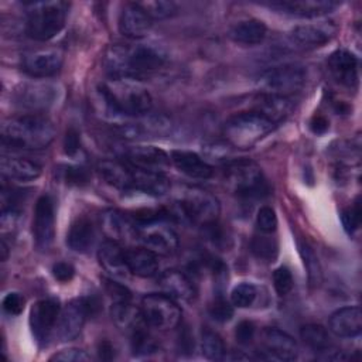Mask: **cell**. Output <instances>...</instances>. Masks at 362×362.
<instances>
[{
  "label": "cell",
  "mask_w": 362,
  "mask_h": 362,
  "mask_svg": "<svg viewBox=\"0 0 362 362\" xmlns=\"http://www.w3.org/2000/svg\"><path fill=\"white\" fill-rule=\"evenodd\" d=\"M337 33V25L334 21H318V23H308L297 25L291 30L290 37L291 40L307 48L321 47L322 44L328 42Z\"/></svg>",
  "instance_id": "cell-18"
},
{
  "label": "cell",
  "mask_w": 362,
  "mask_h": 362,
  "mask_svg": "<svg viewBox=\"0 0 362 362\" xmlns=\"http://www.w3.org/2000/svg\"><path fill=\"white\" fill-rule=\"evenodd\" d=\"M58 88L49 82H28L16 90V102L27 109L41 110L55 103Z\"/></svg>",
  "instance_id": "cell-14"
},
{
  "label": "cell",
  "mask_w": 362,
  "mask_h": 362,
  "mask_svg": "<svg viewBox=\"0 0 362 362\" xmlns=\"http://www.w3.org/2000/svg\"><path fill=\"white\" fill-rule=\"evenodd\" d=\"M61 314L59 303L54 298H44L37 301L30 311V327L33 335L40 344H45L51 331L55 328Z\"/></svg>",
  "instance_id": "cell-13"
},
{
  "label": "cell",
  "mask_w": 362,
  "mask_h": 362,
  "mask_svg": "<svg viewBox=\"0 0 362 362\" xmlns=\"http://www.w3.org/2000/svg\"><path fill=\"white\" fill-rule=\"evenodd\" d=\"M137 240L157 255H170L178 247V236L163 218L136 223Z\"/></svg>",
  "instance_id": "cell-10"
},
{
  "label": "cell",
  "mask_w": 362,
  "mask_h": 362,
  "mask_svg": "<svg viewBox=\"0 0 362 362\" xmlns=\"http://www.w3.org/2000/svg\"><path fill=\"white\" fill-rule=\"evenodd\" d=\"M167 59L165 49L154 42L115 44L105 54V69L109 78H136L161 68Z\"/></svg>",
  "instance_id": "cell-1"
},
{
  "label": "cell",
  "mask_w": 362,
  "mask_h": 362,
  "mask_svg": "<svg viewBox=\"0 0 362 362\" xmlns=\"http://www.w3.org/2000/svg\"><path fill=\"white\" fill-rule=\"evenodd\" d=\"M0 252H1V260L4 262L7 259V256H8V247H7L6 242H4V239H1V242H0Z\"/></svg>",
  "instance_id": "cell-55"
},
{
  "label": "cell",
  "mask_w": 362,
  "mask_h": 362,
  "mask_svg": "<svg viewBox=\"0 0 362 362\" xmlns=\"http://www.w3.org/2000/svg\"><path fill=\"white\" fill-rule=\"evenodd\" d=\"M99 96L110 116L140 117L153 106L148 89L136 78H109L100 85Z\"/></svg>",
  "instance_id": "cell-2"
},
{
  "label": "cell",
  "mask_w": 362,
  "mask_h": 362,
  "mask_svg": "<svg viewBox=\"0 0 362 362\" xmlns=\"http://www.w3.org/2000/svg\"><path fill=\"white\" fill-rule=\"evenodd\" d=\"M117 25L124 37L140 40L150 33L153 20L139 3H129L122 8Z\"/></svg>",
  "instance_id": "cell-17"
},
{
  "label": "cell",
  "mask_w": 362,
  "mask_h": 362,
  "mask_svg": "<svg viewBox=\"0 0 362 362\" xmlns=\"http://www.w3.org/2000/svg\"><path fill=\"white\" fill-rule=\"evenodd\" d=\"M126 157L129 163L139 168H147V170H157L167 167L171 161L170 156L154 146H134L130 147L126 153Z\"/></svg>",
  "instance_id": "cell-26"
},
{
  "label": "cell",
  "mask_w": 362,
  "mask_h": 362,
  "mask_svg": "<svg viewBox=\"0 0 362 362\" xmlns=\"http://www.w3.org/2000/svg\"><path fill=\"white\" fill-rule=\"evenodd\" d=\"M158 286L164 294L174 300H191L195 296L192 281L180 270H165L158 277Z\"/></svg>",
  "instance_id": "cell-29"
},
{
  "label": "cell",
  "mask_w": 362,
  "mask_h": 362,
  "mask_svg": "<svg viewBox=\"0 0 362 362\" xmlns=\"http://www.w3.org/2000/svg\"><path fill=\"white\" fill-rule=\"evenodd\" d=\"M223 178L228 187L242 198H257L267 191L262 168L252 160L226 163Z\"/></svg>",
  "instance_id": "cell-6"
},
{
  "label": "cell",
  "mask_w": 362,
  "mask_h": 362,
  "mask_svg": "<svg viewBox=\"0 0 362 362\" xmlns=\"http://www.w3.org/2000/svg\"><path fill=\"white\" fill-rule=\"evenodd\" d=\"M298 249H300V255H301L304 267L307 270L310 284L311 286H318L320 281H321V267H320V263H318V259H317L315 253L313 252V249L307 243H300Z\"/></svg>",
  "instance_id": "cell-38"
},
{
  "label": "cell",
  "mask_w": 362,
  "mask_h": 362,
  "mask_svg": "<svg viewBox=\"0 0 362 362\" xmlns=\"http://www.w3.org/2000/svg\"><path fill=\"white\" fill-rule=\"evenodd\" d=\"M253 335H255V325H253V322H250V321H240L236 325L235 337H236V341L239 344H242V345L249 344L253 339Z\"/></svg>",
  "instance_id": "cell-49"
},
{
  "label": "cell",
  "mask_w": 362,
  "mask_h": 362,
  "mask_svg": "<svg viewBox=\"0 0 362 362\" xmlns=\"http://www.w3.org/2000/svg\"><path fill=\"white\" fill-rule=\"evenodd\" d=\"M132 348L136 355L141 354H150L153 351H157V345L153 341V338L144 331V328L136 331L132 334Z\"/></svg>",
  "instance_id": "cell-42"
},
{
  "label": "cell",
  "mask_w": 362,
  "mask_h": 362,
  "mask_svg": "<svg viewBox=\"0 0 362 362\" xmlns=\"http://www.w3.org/2000/svg\"><path fill=\"white\" fill-rule=\"evenodd\" d=\"M64 147H65L66 154H71V156H74L79 150V134H78L76 130L69 129L66 132Z\"/></svg>",
  "instance_id": "cell-51"
},
{
  "label": "cell",
  "mask_w": 362,
  "mask_h": 362,
  "mask_svg": "<svg viewBox=\"0 0 362 362\" xmlns=\"http://www.w3.org/2000/svg\"><path fill=\"white\" fill-rule=\"evenodd\" d=\"M300 337L305 345L318 352L331 346L328 331L320 324H307L301 327Z\"/></svg>",
  "instance_id": "cell-35"
},
{
  "label": "cell",
  "mask_w": 362,
  "mask_h": 362,
  "mask_svg": "<svg viewBox=\"0 0 362 362\" xmlns=\"http://www.w3.org/2000/svg\"><path fill=\"white\" fill-rule=\"evenodd\" d=\"M332 334L341 338L358 337L362 331V313L359 307H344L331 314L328 321Z\"/></svg>",
  "instance_id": "cell-22"
},
{
  "label": "cell",
  "mask_w": 362,
  "mask_h": 362,
  "mask_svg": "<svg viewBox=\"0 0 362 362\" xmlns=\"http://www.w3.org/2000/svg\"><path fill=\"white\" fill-rule=\"evenodd\" d=\"M209 315L218 322H226L233 315V307L223 297H216L209 305Z\"/></svg>",
  "instance_id": "cell-43"
},
{
  "label": "cell",
  "mask_w": 362,
  "mask_h": 362,
  "mask_svg": "<svg viewBox=\"0 0 362 362\" xmlns=\"http://www.w3.org/2000/svg\"><path fill=\"white\" fill-rule=\"evenodd\" d=\"M257 296V290L252 283H240L230 293V303L239 308L250 307Z\"/></svg>",
  "instance_id": "cell-40"
},
{
  "label": "cell",
  "mask_w": 362,
  "mask_h": 362,
  "mask_svg": "<svg viewBox=\"0 0 362 362\" xmlns=\"http://www.w3.org/2000/svg\"><path fill=\"white\" fill-rule=\"evenodd\" d=\"M62 175H64V181L75 185H82L89 180V174L83 167H72V165L65 167L62 171Z\"/></svg>",
  "instance_id": "cell-47"
},
{
  "label": "cell",
  "mask_w": 362,
  "mask_h": 362,
  "mask_svg": "<svg viewBox=\"0 0 362 362\" xmlns=\"http://www.w3.org/2000/svg\"><path fill=\"white\" fill-rule=\"evenodd\" d=\"M171 161L178 171L182 174L197 178V180H206L212 175V167L201 158L197 153L187 151V150H174L171 153Z\"/></svg>",
  "instance_id": "cell-27"
},
{
  "label": "cell",
  "mask_w": 362,
  "mask_h": 362,
  "mask_svg": "<svg viewBox=\"0 0 362 362\" xmlns=\"http://www.w3.org/2000/svg\"><path fill=\"white\" fill-rule=\"evenodd\" d=\"M201 349H202V354L205 355V358H208L211 361H221L226 355V348H225L222 338L216 332L209 331V329H205L202 332Z\"/></svg>",
  "instance_id": "cell-36"
},
{
  "label": "cell",
  "mask_w": 362,
  "mask_h": 362,
  "mask_svg": "<svg viewBox=\"0 0 362 362\" xmlns=\"http://www.w3.org/2000/svg\"><path fill=\"white\" fill-rule=\"evenodd\" d=\"M328 68L337 82L352 88L358 82V58L348 49H337L328 58Z\"/></svg>",
  "instance_id": "cell-21"
},
{
  "label": "cell",
  "mask_w": 362,
  "mask_h": 362,
  "mask_svg": "<svg viewBox=\"0 0 362 362\" xmlns=\"http://www.w3.org/2000/svg\"><path fill=\"white\" fill-rule=\"evenodd\" d=\"M267 34L266 24L257 18H247L236 23L230 30V38L243 45L260 44Z\"/></svg>",
  "instance_id": "cell-33"
},
{
  "label": "cell",
  "mask_w": 362,
  "mask_h": 362,
  "mask_svg": "<svg viewBox=\"0 0 362 362\" xmlns=\"http://www.w3.org/2000/svg\"><path fill=\"white\" fill-rule=\"evenodd\" d=\"M55 136L54 123L41 115H23L3 124L4 146L23 150L45 148Z\"/></svg>",
  "instance_id": "cell-3"
},
{
  "label": "cell",
  "mask_w": 362,
  "mask_h": 362,
  "mask_svg": "<svg viewBox=\"0 0 362 362\" xmlns=\"http://www.w3.org/2000/svg\"><path fill=\"white\" fill-rule=\"evenodd\" d=\"M293 109V103L287 96L263 92L255 98V107L252 110L270 119L274 124L284 120Z\"/></svg>",
  "instance_id": "cell-25"
},
{
  "label": "cell",
  "mask_w": 362,
  "mask_h": 362,
  "mask_svg": "<svg viewBox=\"0 0 362 362\" xmlns=\"http://www.w3.org/2000/svg\"><path fill=\"white\" fill-rule=\"evenodd\" d=\"M24 308V297L18 293H8L3 298V310L10 315H17Z\"/></svg>",
  "instance_id": "cell-48"
},
{
  "label": "cell",
  "mask_w": 362,
  "mask_h": 362,
  "mask_svg": "<svg viewBox=\"0 0 362 362\" xmlns=\"http://www.w3.org/2000/svg\"><path fill=\"white\" fill-rule=\"evenodd\" d=\"M133 189L141 191L153 197H161L170 189V180L157 170L139 168L132 165Z\"/></svg>",
  "instance_id": "cell-23"
},
{
  "label": "cell",
  "mask_w": 362,
  "mask_h": 362,
  "mask_svg": "<svg viewBox=\"0 0 362 362\" xmlns=\"http://www.w3.org/2000/svg\"><path fill=\"white\" fill-rule=\"evenodd\" d=\"M124 257L130 273L139 277H153L158 273L160 262L157 253L147 249L146 246L126 249Z\"/></svg>",
  "instance_id": "cell-24"
},
{
  "label": "cell",
  "mask_w": 362,
  "mask_h": 362,
  "mask_svg": "<svg viewBox=\"0 0 362 362\" xmlns=\"http://www.w3.org/2000/svg\"><path fill=\"white\" fill-rule=\"evenodd\" d=\"M33 233L38 249L47 250L55 238V212L54 201L48 195H42L35 202Z\"/></svg>",
  "instance_id": "cell-12"
},
{
  "label": "cell",
  "mask_w": 362,
  "mask_h": 362,
  "mask_svg": "<svg viewBox=\"0 0 362 362\" xmlns=\"http://www.w3.org/2000/svg\"><path fill=\"white\" fill-rule=\"evenodd\" d=\"M266 235H269V233L255 236L250 242V250L256 257L267 260V262H273L279 252L277 242H276V239L269 238Z\"/></svg>",
  "instance_id": "cell-37"
},
{
  "label": "cell",
  "mask_w": 362,
  "mask_h": 362,
  "mask_svg": "<svg viewBox=\"0 0 362 362\" xmlns=\"http://www.w3.org/2000/svg\"><path fill=\"white\" fill-rule=\"evenodd\" d=\"M270 6L291 16L311 18L331 13L339 3L332 0H284L272 3Z\"/></svg>",
  "instance_id": "cell-20"
},
{
  "label": "cell",
  "mask_w": 362,
  "mask_h": 362,
  "mask_svg": "<svg viewBox=\"0 0 362 362\" xmlns=\"http://www.w3.org/2000/svg\"><path fill=\"white\" fill-rule=\"evenodd\" d=\"M256 223L260 232L263 233H273L277 228V216L273 208L262 206L256 216Z\"/></svg>",
  "instance_id": "cell-45"
},
{
  "label": "cell",
  "mask_w": 362,
  "mask_h": 362,
  "mask_svg": "<svg viewBox=\"0 0 362 362\" xmlns=\"http://www.w3.org/2000/svg\"><path fill=\"white\" fill-rule=\"evenodd\" d=\"M310 127L314 133L320 134V133H324L327 129H328V120L324 117V116H320V115H315L311 122H310Z\"/></svg>",
  "instance_id": "cell-53"
},
{
  "label": "cell",
  "mask_w": 362,
  "mask_h": 362,
  "mask_svg": "<svg viewBox=\"0 0 362 362\" xmlns=\"http://www.w3.org/2000/svg\"><path fill=\"white\" fill-rule=\"evenodd\" d=\"M95 242V228L92 222L86 218L76 219L66 235V245L79 253L88 252Z\"/></svg>",
  "instance_id": "cell-34"
},
{
  "label": "cell",
  "mask_w": 362,
  "mask_h": 362,
  "mask_svg": "<svg viewBox=\"0 0 362 362\" xmlns=\"http://www.w3.org/2000/svg\"><path fill=\"white\" fill-rule=\"evenodd\" d=\"M62 61V52L58 49H38L23 58V69L33 78H48L61 69Z\"/></svg>",
  "instance_id": "cell-16"
},
{
  "label": "cell",
  "mask_w": 362,
  "mask_h": 362,
  "mask_svg": "<svg viewBox=\"0 0 362 362\" xmlns=\"http://www.w3.org/2000/svg\"><path fill=\"white\" fill-rule=\"evenodd\" d=\"M98 354L100 359H112L115 356V348L109 341H102L98 348Z\"/></svg>",
  "instance_id": "cell-54"
},
{
  "label": "cell",
  "mask_w": 362,
  "mask_h": 362,
  "mask_svg": "<svg viewBox=\"0 0 362 362\" xmlns=\"http://www.w3.org/2000/svg\"><path fill=\"white\" fill-rule=\"evenodd\" d=\"M107 291H109V294L115 298V301L130 300L129 291H127L123 286H120V284H117V283H115V281H107Z\"/></svg>",
  "instance_id": "cell-52"
},
{
  "label": "cell",
  "mask_w": 362,
  "mask_h": 362,
  "mask_svg": "<svg viewBox=\"0 0 362 362\" xmlns=\"http://www.w3.org/2000/svg\"><path fill=\"white\" fill-rule=\"evenodd\" d=\"M66 16L65 1H31L27 7V35L37 41H48L64 28Z\"/></svg>",
  "instance_id": "cell-4"
},
{
  "label": "cell",
  "mask_w": 362,
  "mask_h": 362,
  "mask_svg": "<svg viewBox=\"0 0 362 362\" xmlns=\"http://www.w3.org/2000/svg\"><path fill=\"white\" fill-rule=\"evenodd\" d=\"M341 219H342V225H344L345 230L349 235L354 233L359 228V223H361V204H359V199H356L349 208H346L342 212Z\"/></svg>",
  "instance_id": "cell-44"
},
{
  "label": "cell",
  "mask_w": 362,
  "mask_h": 362,
  "mask_svg": "<svg viewBox=\"0 0 362 362\" xmlns=\"http://www.w3.org/2000/svg\"><path fill=\"white\" fill-rule=\"evenodd\" d=\"M144 11L150 16L151 20H163L174 16L178 10L174 1H164V0H154L147 3H139Z\"/></svg>",
  "instance_id": "cell-39"
},
{
  "label": "cell",
  "mask_w": 362,
  "mask_h": 362,
  "mask_svg": "<svg viewBox=\"0 0 362 362\" xmlns=\"http://www.w3.org/2000/svg\"><path fill=\"white\" fill-rule=\"evenodd\" d=\"M110 315L113 322L120 329L130 334L144 328V324H146L141 308H136V305H133L130 300L115 301L110 310Z\"/></svg>",
  "instance_id": "cell-30"
},
{
  "label": "cell",
  "mask_w": 362,
  "mask_h": 362,
  "mask_svg": "<svg viewBox=\"0 0 362 362\" xmlns=\"http://www.w3.org/2000/svg\"><path fill=\"white\" fill-rule=\"evenodd\" d=\"M141 313L147 325L157 329H171L181 321V308L170 296L151 293L141 300Z\"/></svg>",
  "instance_id": "cell-9"
},
{
  "label": "cell",
  "mask_w": 362,
  "mask_h": 362,
  "mask_svg": "<svg viewBox=\"0 0 362 362\" xmlns=\"http://www.w3.org/2000/svg\"><path fill=\"white\" fill-rule=\"evenodd\" d=\"M221 212V205L218 198L202 189V188H187L177 204L175 216L188 219L189 222L198 223L199 226H206L218 221Z\"/></svg>",
  "instance_id": "cell-7"
},
{
  "label": "cell",
  "mask_w": 362,
  "mask_h": 362,
  "mask_svg": "<svg viewBox=\"0 0 362 362\" xmlns=\"http://www.w3.org/2000/svg\"><path fill=\"white\" fill-rule=\"evenodd\" d=\"M274 126L266 116L249 110L232 116L223 126V136L232 147L250 148L267 136Z\"/></svg>",
  "instance_id": "cell-5"
},
{
  "label": "cell",
  "mask_w": 362,
  "mask_h": 362,
  "mask_svg": "<svg viewBox=\"0 0 362 362\" xmlns=\"http://www.w3.org/2000/svg\"><path fill=\"white\" fill-rule=\"evenodd\" d=\"M0 167L3 175L17 181H33L41 174V167L37 163L21 157H1Z\"/></svg>",
  "instance_id": "cell-31"
},
{
  "label": "cell",
  "mask_w": 362,
  "mask_h": 362,
  "mask_svg": "<svg viewBox=\"0 0 362 362\" xmlns=\"http://www.w3.org/2000/svg\"><path fill=\"white\" fill-rule=\"evenodd\" d=\"M52 274L57 280L65 283V281H69L74 274H75V269L71 263H66V262H58L54 264L52 267Z\"/></svg>",
  "instance_id": "cell-50"
},
{
  "label": "cell",
  "mask_w": 362,
  "mask_h": 362,
  "mask_svg": "<svg viewBox=\"0 0 362 362\" xmlns=\"http://www.w3.org/2000/svg\"><path fill=\"white\" fill-rule=\"evenodd\" d=\"M49 361H57V362H88L90 361V356L78 348H69L64 349L49 358Z\"/></svg>",
  "instance_id": "cell-46"
},
{
  "label": "cell",
  "mask_w": 362,
  "mask_h": 362,
  "mask_svg": "<svg viewBox=\"0 0 362 362\" xmlns=\"http://www.w3.org/2000/svg\"><path fill=\"white\" fill-rule=\"evenodd\" d=\"M103 233L116 243L137 240V226L133 218L119 209H107L100 216Z\"/></svg>",
  "instance_id": "cell-15"
},
{
  "label": "cell",
  "mask_w": 362,
  "mask_h": 362,
  "mask_svg": "<svg viewBox=\"0 0 362 362\" xmlns=\"http://www.w3.org/2000/svg\"><path fill=\"white\" fill-rule=\"evenodd\" d=\"M273 284H274V290L279 296H286L291 291L294 281H293V276H291V272L288 270V267L280 266L273 272Z\"/></svg>",
  "instance_id": "cell-41"
},
{
  "label": "cell",
  "mask_w": 362,
  "mask_h": 362,
  "mask_svg": "<svg viewBox=\"0 0 362 362\" xmlns=\"http://www.w3.org/2000/svg\"><path fill=\"white\" fill-rule=\"evenodd\" d=\"M305 83V68L300 64H283L264 71L259 78L260 88L267 93L287 96L298 92Z\"/></svg>",
  "instance_id": "cell-8"
},
{
  "label": "cell",
  "mask_w": 362,
  "mask_h": 362,
  "mask_svg": "<svg viewBox=\"0 0 362 362\" xmlns=\"http://www.w3.org/2000/svg\"><path fill=\"white\" fill-rule=\"evenodd\" d=\"M93 303L88 298H76L68 303L62 310L57 321V337L61 341H72L75 339L88 318L89 314H92Z\"/></svg>",
  "instance_id": "cell-11"
},
{
  "label": "cell",
  "mask_w": 362,
  "mask_h": 362,
  "mask_svg": "<svg viewBox=\"0 0 362 362\" xmlns=\"http://www.w3.org/2000/svg\"><path fill=\"white\" fill-rule=\"evenodd\" d=\"M98 259L100 266L113 277L123 279L130 273L126 263L124 250L119 243L113 240H106L100 245L98 250Z\"/></svg>",
  "instance_id": "cell-28"
},
{
  "label": "cell",
  "mask_w": 362,
  "mask_h": 362,
  "mask_svg": "<svg viewBox=\"0 0 362 362\" xmlns=\"http://www.w3.org/2000/svg\"><path fill=\"white\" fill-rule=\"evenodd\" d=\"M262 342L266 352L274 359L294 361L298 356V346L294 338L279 328H264Z\"/></svg>",
  "instance_id": "cell-19"
},
{
  "label": "cell",
  "mask_w": 362,
  "mask_h": 362,
  "mask_svg": "<svg viewBox=\"0 0 362 362\" xmlns=\"http://www.w3.org/2000/svg\"><path fill=\"white\" fill-rule=\"evenodd\" d=\"M99 175L112 187L119 189H133L132 167L116 160H102L98 163Z\"/></svg>",
  "instance_id": "cell-32"
}]
</instances>
